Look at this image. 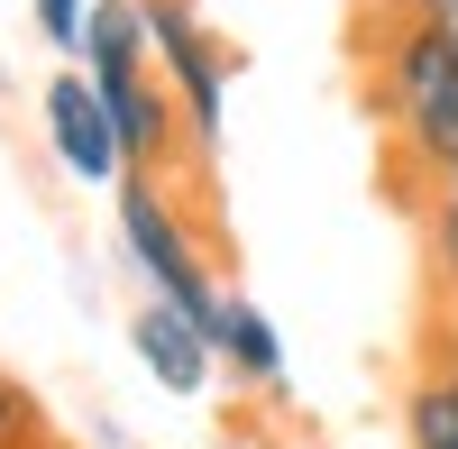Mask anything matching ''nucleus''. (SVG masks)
<instances>
[{
	"instance_id": "10",
	"label": "nucleus",
	"mask_w": 458,
	"mask_h": 449,
	"mask_svg": "<svg viewBox=\"0 0 458 449\" xmlns=\"http://www.w3.org/2000/svg\"><path fill=\"white\" fill-rule=\"evenodd\" d=\"M0 449H55V431H47V403H37L10 367H0Z\"/></svg>"
},
{
	"instance_id": "4",
	"label": "nucleus",
	"mask_w": 458,
	"mask_h": 449,
	"mask_svg": "<svg viewBox=\"0 0 458 449\" xmlns=\"http://www.w3.org/2000/svg\"><path fill=\"white\" fill-rule=\"evenodd\" d=\"M92 92L110 110V138H120V174H174L183 165V110H174L157 64H101Z\"/></svg>"
},
{
	"instance_id": "3",
	"label": "nucleus",
	"mask_w": 458,
	"mask_h": 449,
	"mask_svg": "<svg viewBox=\"0 0 458 449\" xmlns=\"http://www.w3.org/2000/svg\"><path fill=\"white\" fill-rule=\"evenodd\" d=\"M147 10V64L165 73V92L183 110V157H220L229 138V47L211 37L202 0H138Z\"/></svg>"
},
{
	"instance_id": "9",
	"label": "nucleus",
	"mask_w": 458,
	"mask_h": 449,
	"mask_svg": "<svg viewBox=\"0 0 458 449\" xmlns=\"http://www.w3.org/2000/svg\"><path fill=\"white\" fill-rule=\"evenodd\" d=\"M422 248H431V284L458 293V174L422 193Z\"/></svg>"
},
{
	"instance_id": "13",
	"label": "nucleus",
	"mask_w": 458,
	"mask_h": 449,
	"mask_svg": "<svg viewBox=\"0 0 458 449\" xmlns=\"http://www.w3.org/2000/svg\"><path fill=\"white\" fill-rule=\"evenodd\" d=\"M386 19H449L458 28V0H386Z\"/></svg>"
},
{
	"instance_id": "1",
	"label": "nucleus",
	"mask_w": 458,
	"mask_h": 449,
	"mask_svg": "<svg viewBox=\"0 0 458 449\" xmlns=\"http://www.w3.org/2000/svg\"><path fill=\"white\" fill-rule=\"evenodd\" d=\"M376 120L394 165L449 183L458 174V28L449 19H386L376 37Z\"/></svg>"
},
{
	"instance_id": "6",
	"label": "nucleus",
	"mask_w": 458,
	"mask_h": 449,
	"mask_svg": "<svg viewBox=\"0 0 458 449\" xmlns=\"http://www.w3.org/2000/svg\"><path fill=\"white\" fill-rule=\"evenodd\" d=\"M129 349H138V367H147V377H157L165 394H202V385L220 377L211 330H202L193 312H174L165 293H147V303L129 312Z\"/></svg>"
},
{
	"instance_id": "2",
	"label": "nucleus",
	"mask_w": 458,
	"mask_h": 449,
	"mask_svg": "<svg viewBox=\"0 0 458 449\" xmlns=\"http://www.w3.org/2000/svg\"><path fill=\"white\" fill-rule=\"evenodd\" d=\"M110 193H120V257L147 275V293H165L174 312H193L211 330V312H220L229 284L211 275V248L193 230V211L174 202V183L165 174H120Z\"/></svg>"
},
{
	"instance_id": "11",
	"label": "nucleus",
	"mask_w": 458,
	"mask_h": 449,
	"mask_svg": "<svg viewBox=\"0 0 458 449\" xmlns=\"http://www.w3.org/2000/svg\"><path fill=\"white\" fill-rule=\"evenodd\" d=\"M422 367L431 377H458V293L431 303V330H422Z\"/></svg>"
},
{
	"instance_id": "8",
	"label": "nucleus",
	"mask_w": 458,
	"mask_h": 449,
	"mask_svg": "<svg viewBox=\"0 0 458 449\" xmlns=\"http://www.w3.org/2000/svg\"><path fill=\"white\" fill-rule=\"evenodd\" d=\"M403 449H458V377H412L403 385Z\"/></svg>"
},
{
	"instance_id": "7",
	"label": "nucleus",
	"mask_w": 458,
	"mask_h": 449,
	"mask_svg": "<svg viewBox=\"0 0 458 449\" xmlns=\"http://www.w3.org/2000/svg\"><path fill=\"white\" fill-rule=\"evenodd\" d=\"M211 358H220V377H239L248 394H284V330L266 321L257 293H220V312H211Z\"/></svg>"
},
{
	"instance_id": "5",
	"label": "nucleus",
	"mask_w": 458,
	"mask_h": 449,
	"mask_svg": "<svg viewBox=\"0 0 458 449\" xmlns=\"http://www.w3.org/2000/svg\"><path fill=\"white\" fill-rule=\"evenodd\" d=\"M37 120H47V147L73 183H120V138H110V110L92 92L83 64L47 73V92H37Z\"/></svg>"
},
{
	"instance_id": "12",
	"label": "nucleus",
	"mask_w": 458,
	"mask_h": 449,
	"mask_svg": "<svg viewBox=\"0 0 458 449\" xmlns=\"http://www.w3.org/2000/svg\"><path fill=\"white\" fill-rule=\"evenodd\" d=\"M28 10H37V37H47L55 55L83 47V10H92V0H28Z\"/></svg>"
}]
</instances>
